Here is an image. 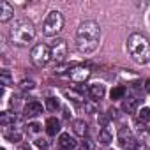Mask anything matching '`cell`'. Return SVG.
Returning a JSON list of instances; mask_svg holds the SVG:
<instances>
[{
  "label": "cell",
  "mask_w": 150,
  "mask_h": 150,
  "mask_svg": "<svg viewBox=\"0 0 150 150\" xmlns=\"http://www.w3.org/2000/svg\"><path fill=\"white\" fill-rule=\"evenodd\" d=\"M99 39H101V27L92 20L83 21L76 32V48L80 53L88 55L97 50Z\"/></svg>",
  "instance_id": "obj_1"
},
{
  "label": "cell",
  "mask_w": 150,
  "mask_h": 150,
  "mask_svg": "<svg viewBox=\"0 0 150 150\" xmlns=\"http://www.w3.org/2000/svg\"><path fill=\"white\" fill-rule=\"evenodd\" d=\"M127 50L131 58L136 64H148L150 62V41L141 34H132L127 39Z\"/></svg>",
  "instance_id": "obj_2"
},
{
  "label": "cell",
  "mask_w": 150,
  "mask_h": 150,
  "mask_svg": "<svg viewBox=\"0 0 150 150\" xmlns=\"http://www.w3.org/2000/svg\"><path fill=\"white\" fill-rule=\"evenodd\" d=\"M35 37V27L32 21L28 20H20L14 23V27L9 32V39L13 44L16 46H27L28 42H32Z\"/></svg>",
  "instance_id": "obj_3"
},
{
  "label": "cell",
  "mask_w": 150,
  "mask_h": 150,
  "mask_svg": "<svg viewBox=\"0 0 150 150\" xmlns=\"http://www.w3.org/2000/svg\"><path fill=\"white\" fill-rule=\"evenodd\" d=\"M64 28V16H62V13L60 11H51L48 16H46V20L42 21V35H46V37H53V35H57L60 30Z\"/></svg>",
  "instance_id": "obj_4"
},
{
  "label": "cell",
  "mask_w": 150,
  "mask_h": 150,
  "mask_svg": "<svg viewBox=\"0 0 150 150\" xmlns=\"http://www.w3.org/2000/svg\"><path fill=\"white\" fill-rule=\"evenodd\" d=\"M30 60L35 67H44L50 60H51V48L39 42L32 48V53H30Z\"/></svg>",
  "instance_id": "obj_5"
},
{
  "label": "cell",
  "mask_w": 150,
  "mask_h": 150,
  "mask_svg": "<svg viewBox=\"0 0 150 150\" xmlns=\"http://www.w3.org/2000/svg\"><path fill=\"white\" fill-rule=\"evenodd\" d=\"M50 48H51V58H53L57 64H62V62L67 58V42H65L64 39L53 41V44H51Z\"/></svg>",
  "instance_id": "obj_6"
},
{
  "label": "cell",
  "mask_w": 150,
  "mask_h": 150,
  "mask_svg": "<svg viewBox=\"0 0 150 150\" xmlns=\"http://www.w3.org/2000/svg\"><path fill=\"white\" fill-rule=\"evenodd\" d=\"M90 69L85 67V65H76V67H72L69 69V78L74 81V83H85L88 78H90Z\"/></svg>",
  "instance_id": "obj_7"
},
{
  "label": "cell",
  "mask_w": 150,
  "mask_h": 150,
  "mask_svg": "<svg viewBox=\"0 0 150 150\" xmlns=\"http://www.w3.org/2000/svg\"><path fill=\"white\" fill-rule=\"evenodd\" d=\"M23 113H25V117H27V118H34V117H37V115H41V113H42V104H41V103H37V101H30V103H27V104H25Z\"/></svg>",
  "instance_id": "obj_8"
},
{
  "label": "cell",
  "mask_w": 150,
  "mask_h": 150,
  "mask_svg": "<svg viewBox=\"0 0 150 150\" xmlns=\"http://www.w3.org/2000/svg\"><path fill=\"white\" fill-rule=\"evenodd\" d=\"M58 145H60L62 150H74L76 148V139L67 132H62L60 138H58Z\"/></svg>",
  "instance_id": "obj_9"
},
{
  "label": "cell",
  "mask_w": 150,
  "mask_h": 150,
  "mask_svg": "<svg viewBox=\"0 0 150 150\" xmlns=\"http://www.w3.org/2000/svg\"><path fill=\"white\" fill-rule=\"evenodd\" d=\"M14 16V9H13V6L9 4V2H0V21L2 23H6V21H9L11 18Z\"/></svg>",
  "instance_id": "obj_10"
},
{
  "label": "cell",
  "mask_w": 150,
  "mask_h": 150,
  "mask_svg": "<svg viewBox=\"0 0 150 150\" xmlns=\"http://www.w3.org/2000/svg\"><path fill=\"white\" fill-rule=\"evenodd\" d=\"M88 94H90L94 99H103L104 94H106L104 85H101V83H94V85H90V87H88Z\"/></svg>",
  "instance_id": "obj_11"
},
{
  "label": "cell",
  "mask_w": 150,
  "mask_h": 150,
  "mask_svg": "<svg viewBox=\"0 0 150 150\" xmlns=\"http://www.w3.org/2000/svg\"><path fill=\"white\" fill-rule=\"evenodd\" d=\"M72 131H74V134L76 136H85L87 134V131H88V125L85 124V120H74L72 122Z\"/></svg>",
  "instance_id": "obj_12"
},
{
  "label": "cell",
  "mask_w": 150,
  "mask_h": 150,
  "mask_svg": "<svg viewBox=\"0 0 150 150\" xmlns=\"http://www.w3.org/2000/svg\"><path fill=\"white\" fill-rule=\"evenodd\" d=\"M58 131H60V122L57 118H48L46 120V132L50 136H55Z\"/></svg>",
  "instance_id": "obj_13"
},
{
  "label": "cell",
  "mask_w": 150,
  "mask_h": 150,
  "mask_svg": "<svg viewBox=\"0 0 150 150\" xmlns=\"http://www.w3.org/2000/svg\"><path fill=\"white\" fill-rule=\"evenodd\" d=\"M14 122H18V117H16L14 113L4 111L2 115H0V124H2L4 127H7V125H14Z\"/></svg>",
  "instance_id": "obj_14"
},
{
  "label": "cell",
  "mask_w": 150,
  "mask_h": 150,
  "mask_svg": "<svg viewBox=\"0 0 150 150\" xmlns=\"http://www.w3.org/2000/svg\"><path fill=\"white\" fill-rule=\"evenodd\" d=\"M99 139H101L103 145L111 143V141H113V131H111L110 127H103V129L99 131Z\"/></svg>",
  "instance_id": "obj_15"
},
{
  "label": "cell",
  "mask_w": 150,
  "mask_h": 150,
  "mask_svg": "<svg viewBox=\"0 0 150 150\" xmlns=\"http://www.w3.org/2000/svg\"><path fill=\"white\" fill-rule=\"evenodd\" d=\"M138 99L136 97H127L125 101H124V110L127 111V113H134L136 111V108H138Z\"/></svg>",
  "instance_id": "obj_16"
},
{
  "label": "cell",
  "mask_w": 150,
  "mask_h": 150,
  "mask_svg": "<svg viewBox=\"0 0 150 150\" xmlns=\"http://www.w3.org/2000/svg\"><path fill=\"white\" fill-rule=\"evenodd\" d=\"M4 138L11 143H18V141H21V132L20 131H6Z\"/></svg>",
  "instance_id": "obj_17"
},
{
  "label": "cell",
  "mask_w": 150,
  "mask_h": 150,
  "mask_svg": "<svg viewBox=\"0 0 150 150\" xmlns=\"http://www.w3.org/2000/svg\"><path fill=\"white\" fill-rule=\"evenodd\" d=\"M111 99L113 101H117V99H122L124 96H125V87H115L113 90H111Z\"/></svg>",
  "instance_id": "obj_18"
},
{
  "label": "cell",
  "mask_w": 150,
  "mask_h": 150,
  "mask_svg": "<svg viewBox=\"0 0 150 150\" xmlns=\"http://www.w3.org/2000/svg\"><path fill=\"white\" fill-rule=\"evenodd\" d=\"M46 108H48L50 111H57V110L60 108L58 99H57V97H48V99H46Z\"/></svg>",
  "instance_id": "obj_19"
},
{
  "label": "cell",
  "mask_w": 150,
  "mask_h": 150,
  "mask_svg": "<svg viewBox=\"0 0 150 150\" xmlns=\"http://www.w3.org/2000/svg\"><path fill=\"white\" fill-rule=\"evenodd\" d=\"M138 120L139 122H150V108H141V111L138 113Z\"/></svg>",
  "instance_id": "obj_20"
},
{
  "label": "cell",
  "mask_w": 150,
  "mask_h": 150,
  "mask_svg": "<svg viewBox=\"0 0 150 150\" xmlns=\"http://www.w3.org/2000/svg\"><path fill=\"white\" fill-rule=\"evenodd\" d=\"M127 139H131V132L127 129H120V132H118V143L120 145H125Z\"/></svg>",
  "instance_id": "obj_21"
},
{
  "label": "cell",
  "mask_w": 150,
  "mask_h": 150,
  "mask_svg": "<svg viewBox=\"0 0 150 150\" xmlns=\"http://www.w3.org/2000/svg\"><path fill=\"white\" fill-rule=\"evenodd\" d=\"M0 80H2V85H4V87H9V85H11V74H9V71H2V74H0Z\"/></svg>",
  "instance_id": "obj_22"
},
{
  "label": "cell",
  "mask_w": 150,
  "mask_h": 150,
  "mask_svg": "<svg viewBox=\"0 0 150 150\" xmlns=\"http://www.w3.org/2000/svg\"><path fill=\"white\" fill-rule=\"evenodd\" d=\"M20 87H21L23 90H32V88L35 87V83H34L32 80H23V81L20 83Z\"/></svg>",
  "instance_id": "obj_23"
},
{
  "label": "cell",
  "mask_w": 150,
  "mask_h": 150,
  "mask_svg": "<svg viewBox=\"0 0 150 150\" xmlns=\"http://www.w3.org/2000/svg\"><path fill=\"white\" fill-rule=\"evenodd\" d=\"M97 120H99V125H101V127H108L110 117H108V115H99V118H97Z\"/></svg>",
  "instance_id": "obj_24"
},
{
  "label": "cell",
  "mask_w": 150,
  "mask_h": 150,
  "mask_svg": "<svg viewBox=\"0 0 150 150\" xmlns=\"http://www.w3.org/2000/svg\"><path fill=\"white\" fill-rule=\"evenodd\" d=\"M39 131H41V125H39V124H28V132L35 134V132H39Z\"/></svg>",
  "instance_id": "obj_25"
},
{
  "label": "cell",
  "mask_w": 150,
  "mask_h": 150,
  "mask_svg": "<svg viewBox=\"0 0 150 150\" xmlns=\"http://www.w3.org/2000/svg\"><path fill=\"white\" fill-rule=\"evenodd\" d=\"M35 145H37L39 148H42V150H48V146H50V143H48L46 139H37V141H35Z\"/></svg>",
  "instance_id": "obj_26"
},
{
  "label": "cell",
  "mask_w": 150,
  "mask_h": 150,
  "mask_svg": "<svg viewBox=\"0 0 150 150\" xmlns=\"http://www.w3.org/2000/svg\"><path fill=\"white\" fill-rule=\"evenodd\" d=\"M67 96H69V97H72V99L76 101V103H80V101L83 99V97H81L80 94H76V92H71V90H67Z\"/></svg>",
  "instance_id": "obj_27"
},
{
  "label": "cell",
  "mask_w": 150,
  "mask_h": 150,
  "mask_svg": "<svg viewBox=\"0 0 150 150\" xmlns=\"http://www.w3.org/2000/svg\"><path fill=\"white\" fill-rule=\"evenodd\" d=\"M78 150H90V146H88V143L81 141V143H80V146H78Z\"/></svg>",
  "instance_id": "obj_28"
},
{
  "label": "cell",
  "mask_w": 150,
  "mask_h": 150,
  "mask_svg": "<svg viewBox=\"0 0 150 150\" xmlns=\"http://www.w3.org/2000/svg\"><path fill=\"white\" fill-rule=\"evenodd\" d=\"M18 150H32V146H30V145H27V143H25V145H21V146H20V148H18Z\"/></svg>",
  "instance_id": "obj_29"
},
{
  "label": "cell",
  "mask_w": 150,
  "mask_h": 150,
  "mask_svg": "<svg viewBox=\"0 0 150 150\" xmlns=\"http://www.w3.org/2000/svg\"><path fill=\"white\" fill-rule=\"evenodd\" d=\"M145 88H146V92H150V80H146V85H145Z\"/></svg>",
  "instance_id": "obj_30"
},
{
  "label": "cell",
  "mask_w": 150,
  "mask_h": 150,
  "mask_svg": "<svg viewBox=\"0 0 150 150\" xmlns=\"http://www.w3.org/2000/svg\"><path fill=\"white\" fill-rule=\"evenodd\" d=\"M64 117H65V118H69V110H67V108L64 110Z\"/></svg>",
  "instance_id": "obj_31"
}]
</instances>
